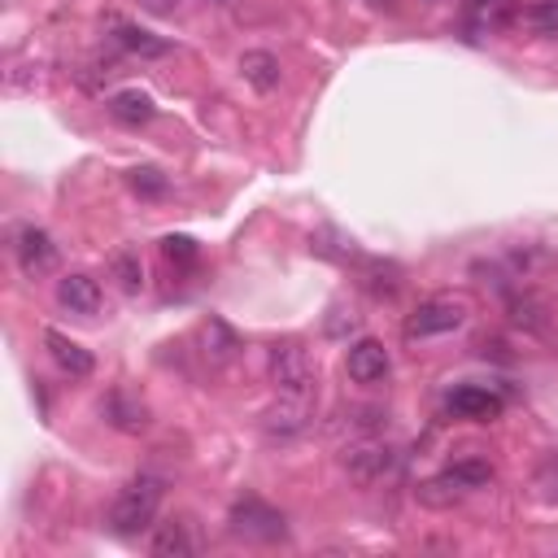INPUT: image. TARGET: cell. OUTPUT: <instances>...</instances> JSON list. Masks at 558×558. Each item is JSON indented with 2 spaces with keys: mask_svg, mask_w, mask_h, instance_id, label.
Returning <instances> with one entry per match:
<instances>
[{
  "mask_svg": "<svg viewBox=\"0 0 558 558\" xmlns=\"http://www.w3.org/2000/svg\"><path fill=\"white\" fill-rule=\"evenodd\" d=\"M161 253H166L170 262H192V257H196V244H192L187 235H166V240H161Z\"/></svg>",
  "mask_w": 558,
  "mask_h": 558,
  "instance_id": "cb8c5ba5",
  "label": "cell"
},
{
  "mask_svg": "<svg viewBox=\"0 0 558 558\" xmlns=\"http://www.w3.org/2000/svg\"><path fill=\"white\" fill-rule=\"evenodd\" d=\"M113 275H118V283H122V292H140L144 288V266H140V257L135 253H113Z\"/></svg>",
  "mask_w": 558,
  "mask_h": 558,
  "instance_id": "d6986e66",
  "label": "cell"
},
{
  "mask_svg": "<svg viewBox=\"0 0 558 558\" xmlns=\"http://www.w3.org/2000/svg\"><path fill=\"white\" fill-rule=\"evenodd\" d=\"M270 384L279 392H292V397H314L318 392V371H314V357L296 344V340H283V344H270Z\"/></svg>",
  "mask_w": 558,
  "mask_h": 558,
  "instance_id": "7a4b0ae2",
  "label": "cell"
},
{
  "mask_svg": "<svg viewBox=\"0 0 558 558\" xmlns=\"http://www.w3.org/2000/svg\"><path fill=\"white\" fill-rule=\"evenodd\" d=\"M44 344H48V357L70 375V379H87L92 371H96V357H92V349H83L78 340H70L65 331H44Z\"/></svg>",
  "mask_w": 558,
  "mask_h": 558,
  "instance_id": "ba28073f",
  "label": "cell"
},
{
  "mask_svg": "<svg viewBox=\"0 0 558 558\" xmlns=\"http://www.w3.org/2000/svg\"><path fill=\"white\" fill-rule=\"evenodd\" d=\"M344 371H349L353 384H384L388 371H392V362H388V349H384L379 340L366 336V340L349 344V353H344Z\"/></svg>",
  "mask_w": 558,
  "mask_h": 558,
  "instance_id": "8992f818",
  "label": "cell"
},
{
  "mask_svg": "<svg viewBox=\"0 0 558 558\" xmlns=\"http://www.w3.org/2000/svg\"><path fill=\"white\" fill-rule=\"evenodd\" d=\"M13 248H17V266H22L31 279H35V275H48V270L57 266V244H52V235L39 231V227H26Z\"/></svg>",
  "mask_w": 558,
  "mask_h": 558,
  "instance_id": "30bf717a",
  "label": "cell"
},
{
  "mask_svg": "<svg viewBox=\"0 0 558 558\" xmlns=\"http://www.w3.org/2000/svg\"><path fill=\"white\" fill-rule=\"evenodd\" d=\"M131 187H135L140 196H161V192H166V179H161L153 166H144V170H131Z\"/></svg>",
  "mask_w": 558,
  "mask_h": 558,
  "instance_id": "603a6c76",
  "label": "cell"
},
{
  "mask_svg": "<svg viewBox=\"0 0 558 558\" xmlns=\"http://www.w3.org/2000/svg\"><path fill=\"white\" fill-rule=\"evenodd\" d=\"M523 26H532L536 35H558V0H541L523 9Z\"/></svg>",
  "mask_w": 558,
  "mask_h": 558,
  "instance_id": "44dd1931",
  "label": "cell"
},
{
  "mask_svg": "<svg viewBox=\"0 0 558 558\" xmlns=\"http://www.w3.org/2000/svg\"><path fill=\"white\" fill-rule=\"evenodd\" d=\"M310 414H314V397H292V392H279V401L266 410V432L288 440V436H301L310 427Z\"/></svg>",
  "mask_w": 558,
  "mask_h": 558,
  "instance_id": "52a82bcc",
  "label": "cell"
},
{
  "mask_svg": "<svg viewBox=\"0 0 558 558\" xmlns=\"http://www.w3.org/2000/svg\"><path fill=\"white\" fill-rule=\"evenodd\" d=\"M161 480L157 475H135L131 484H122V493L113 497L109 506V527L118 536H135L144 532L153 519H157V506H161Z\"/></svg>",
  "mask_w": 558,
  "mask_h": 558,
  "instance_id": "6da1fadb",
  "label": "cell"
},
{
  "mask_svg": "<svg viewBox=\"0 0 558 558\" xmlns=\"http://www.w3.org/2000/svg\"><path fill=\"white\" fill-rule=\"evenodd\" d=\"M57 301H61L70 314H96L100 301H105V292H100V283H96L92 275L74 270V275H61V279H57Z\"/></svg>",
  "mask_w": 558,
  "mask_h": 558,
  "instance_id": "8fae6325",
  "label": "cell"
},
{
  "mask_svg": "<svg viewBox=\"0 0 558 558\" xmlns=\"http://www.w3.org/2000/svg\"><path fill=\"white\" fill-rule=\"evenodd\" d=\"M113 44L131 57H166L170 52V44L161 35L144 31V26H113Z\"/></svg>",
  "mask_w": 558,
  "mask_h": 558,
  "instance_id": "5bb4252c",
  "label": "cell"
},
{
  "mask_svg": "<svg viewBox=\"0 0 558 558\" xmlns=\"http://www.w3.org/2000/svg\"><path fill=\"white\" fill-rule=\"evenodd\" d=\"M462 323H466V305L453 301V296H436V301H423V305L405 318V340L445 336V331H458Z\"/></svg>",
  "mask_w": 558,
  "mask_h": 558,
  "instance_id": "277c9868",
  "label": "cell"
},
{
  "mask_svg": "<svg viewBox=\"0 0 558 558\" xmlns=\"http://www.w3.org/2000/svg\"><path fill=\"white\" fill-rule=\"evenodd\" d=\"M227 523H231V532H235V536H244V541H262V545H275V541H283V536H288L283 514H279L275 506L257 501V497H240V501L231 506Z\"/></svg>",
  "mask_w": 558,
  "mask_h": 558,
  "instance_id": "3957f363",
  "label": "cell"
},
{
  "mask_svg": "<svg viewBox=\"0 0 558 558\" xmlns=\"http://www.w3.org/2000/svg\"><path fill=\"white\" fill-rule=\"evenodd\" d=\"M105 414H109V423H113V427H122V432H144V427H148L144 405H131L122 392H113V397L105 401Z\"/></svg>",
  "mask_w": 558,
  "mask_h": 558,
  "instance_id": "ac0fdd59",
  "label": "cell"
},
{
  "mask_svg": "<svg viewBox=\"0 0 558 558\" xmlns=\"http://www.w3.org/2000/svg\"><path fill=\"white\" fill-rule=\"evenodd\" d=\"M501 397L493 392V388H484V384H462V388H453L449 392V410L458 414V418H475V423H488V418H497L501 414Z\"/></svg>",
  "mask_w": 558,
  "mask_h": 558,
  "instance_id": "9c48e42d",
  "label": "cell"
},
{
  "mask_svg": "<svg viewBox=\"0 0 558 558\" xmlns=\"http://www.w3.org/2000/svg\"><path fill=\"white\" fill-rule=\"evenodd\" d=\"M153 554H157V558H187V554H192V532H187V523H183V519L157 523V532H153Z\"/></svg>",
  "mask_w": 558,
  "mask_h": 558,
  "instance_id": "2e32d148",
  "label": "cell"
},
{
  "mask_svg": "<svg viewBox=\"0 0 558 558\" xmlns=\"http://www.w3.org/2000/svg\"><path fill=\"white\" fill-rule=\"evenodd\" d=\"M218 4H227V0H218Z\"/></svg>",
  "mask_w": 558,
  "mask_h": 558,
  "instance_id": "d4e9b609",
  "label": "cell"
},
{
  "mask_svg": "<svg viewBox=\"0 0 558 558\" xmlns=\"http://www.w3.org/2000/svg\"><path fill=\"white\" fill-rule=\"evenodd\" d=\"M414 497H418V506H427V510H453V506L466 497V488L458 484L453 471H445V475H436V480H423V484L414 488Z\"/></svg>",
  "mask_w": 558,
  "mask_h": 558,
  "instance_id": "4fadbf2b",
  "label": "cell"
},
{
  "mask_svg": "<svg viewBox=\"0 0 558 558\" xmlns=\"http://www.w3.org/2000/svg\"><path fill=\"white\" fill-rule=\"evenodd\" d=\"M453 475H458V484L471 493V488H484V484H493V466L488 462H480V458H462V462H453L449 466Z\"/></svg>",
  "mask_w": 558,
  "mask_h": 558,
  "instance_id": "ffe728a7",
  "label": "cell"
},
{
  "mask_svg": "<svg viewBox=\"0 0 558 558\" xmlns=\"http://www.w3.org/2000/svg\"><path fill=\"white\" fill-rule=\"evenodd\" d=\"M109 113L118 118V122H126V126H144V122H153V113H157V105L144 96V92H135V87H126V92H118V96H109Z\"/></svg>",
  "mask_w": 558,
  "mask_h": 558,
  "instance_id": "9a60e30c",
  "label": "cell"
},
{
  "mask_svg": "<svg viewBox=\"0 0 558 558\" xmlns=\"http://www.w3.org/2000/svg\"><path fill=\"white\" fill-rule=\"evenodd\" d=\"M510 323L523 327V331H545V301L532 296V292L510 296Z\"/></svg>",
  "mask_w": 558,
  "mask_h": 558,
  "instance_id": "e0dca14e",
  "label": "cell"
},
{
  "mask_svg": "<svg viewBox=\"0 0 558 558\" xmlns=\"http://www.w3.org/2000/svg\"><path fill=\"white\" fill-rule=\"evenodd\" d=\"M240 74H244V83L253 87V92H275L279 87V57L275 52H262V48H253V52H244L240 57Z\"/></svg>",
  "mask_w": 558,
  "mask_h": 558,
  "instance_id": "7c38bea8",
  "label": "cell"
},
{
  "mask_svg": "<svg viewBox=\"0 0 558 558\" xmlns=\"http://www.w3.org/2000/svg\"><path fill=\"white\" fill-rule=\"evenodd\" d=\"M392 466H397L392 445H384V440H375V436H362V440H353V445L344 449V471H349L357 484H375V480H384Z\"/></svg>",
  "mask_w": 558,
  "mask_h": 558,
  "instance_id": "5b68a950",
  "label": "cell"
},
{
  "mask_svg": "<svg viewBox=\"0 0 558 558\" xmlns=\"http://www.w3.org/2000/svg\"><path fill=\"white\" fill-rule=\"evenodd\" d=\"M536 497L541 501H558V453H549L536 471Z\"/></svg>",
  "mask_w": 558,
  "mask_h": 558,
  "instance_id": "7402d4cb",
  "label": "cell"
}]
</instances>
